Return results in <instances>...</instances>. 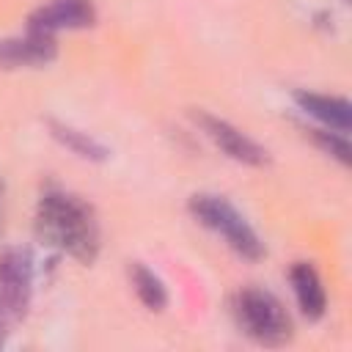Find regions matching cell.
I'll return each instance as SVG.
<instances>
[{
	"label": "cell",
	"mask_w": 352,
	"mask_h": 352,
	"mask_svg": "<svg viewBox=\"0 0 352 352\" xmlns=\"http://www.w3.org/2000/svg\"><path fill=\"white\" fill-rule=\"evenodd\" d=\"M36 236L80 264H91L99 253V223L91 204L66 190H47L38 198Z\"/></svg>",
	"instance_id": "obj_1"
},
{
	"label": "cell",
	"mask_w": 352,
	"mask_h": 352,
	"mask_svg": "<svg viewBox=\"0 0 352 352\" xmlns=\"http://www.w3.org/2000/svg\"><path fill=\"white\" fill-rule=\"evenodd\" d=\"M234 316H236V324L242 327V333L264 346H280L294 333L292 316L283 308V302L258 286H248V289L236 292Z\"/></svg>",
	"instance_id": "obj_2"
},
{
	"label": "cell",
	"mask_w": 352,
	"mask_h": 352,
	"mask_svg": "<svg viewBox=\"0 0 352 352\" xmlns=\"http://www.w3.org/2000/svg\"><path fill=\"white\" fill-rule=\"evenodd\" d=\"M190 212L192 217L206 226L209 231H214L217 236L226 239V245L239 253L248 261H258L264 256V242L261 236L253 231V226L245 220L242 212L234 209V204H228L223 195H212V192H198L190 198Z\"/></svg>",
	"instance_id": "obj_3"
},
{
	"label": "cell",
	"mask_w": 352,
	"mask_h": 352,
	"mask_svg": "<svg viewBox=\"0 0 352 352\" xmlns=\"http://www.w3.org/2000/svg\"><path fill=\"white\" fill-rule=\"evenodd\" d=\"M192 118H195V124L204 129V135H206L223 154H228L231 160L245 162V165H264V162H267V151H264L253 138H248L242 129H236L234 124H228L226 118H217V116L204 113V110L192 113Z\"/></svg>",
	"instance_id": "obj_4"
},
{
	"label": "cell",
	"mask_w": 352,
	"mask_h": 352,
	"mask_svg": "<svg viewBox=\"0 0 352 352\" xmlns=\"http://www.w3.org/2000/svg\"><path fill=\"white\" fill-rule=\"evenodd\" d=\"M33 267L25 250L0 253V305L8 316H22L30 300Z\"/></svg>",
	"instance_id": "obj_5"
},
{
	"label": "cell",
	"mask_w": 352,
	"mask_h": 352,
	"mask_svg": "<svg viewBox=\"0 0 352 352\" xmlns=\"http://www.w3.org/2000/svg\"><path fill=\"white\" fill-rule=\"evenodd\" d=\"M94 25V6L91 0H52L30 14L28 30L55 36L58 30H74Z\"/></svg>",
	"instance_id": "obj_6"
},
{
	"label": "cell",
	"mask_w": 352,
	"mask_h": 352,
	"mask_svg": "<svg viewBox=\"0 0 352 352\" xmlns=\"http://www.w3.org/2000/svg\"><path fill=\"white\" fill-rule=\"evenodd\" d=\"M55 58V36L28 30L19 38H3L0 41V66L16 69V66H38Z\"/></svg>",
	"instance_id": "obj_7"
},
{
	"label": "cell",
	"mask_w": 352,
	"mask_h": 352,
	"mask_svg": "<svg viewBox=\"0 0 352 352\" xmlns=\"http://www.w3.org/2000/svg\"><path fill=\"white\" fill-rule=\"evenodd\" d=\"M289 280L294 289V300L302 311V316L308 319H322L327 311V292L322 286L319 272L314 270V264L308 261H294V267L289 270Z\"/></svg>",
	"instance_id": "obj_8"
},
{
	"label": "cell",
	"mask_w": 352,
	"mask_h": 352,
	"mask_svg": "<svg viewBox=\"0 0 352 352\" xmlns=\"http://www.w3.org/2000/svg\"><path fill=\"white\" fill-rule=\"evenodd\" d=\"M294 102L300 104L302 113H308L311 118H316L322 126L336 129V132H349V102L341 96H327V94H316V91H297Z\"/></svg>",
	"instance_id": "obj_9"
},
{
	"label": "cell",
	"mask_w": 352,
	"mask_h": 352,
	"mask_svg": "<svg viewBox=\"0 0 352 352\" xmlns=\"http://www.w3.org/2000/svg\"><path fill=\"white\" fill-rule=\"evenodd\" d=\"M50 129H52V138H55V140H60L69 151H74V154L82 157V160L102 162V160H107V154H110L96 138H91L88 132H80V129H74V126H69V124L50 121Z\"/></svg>",
	"instance_id": "obj_10"
},
{
	"label": "cell",
	"mask_w": 352,
	"mask_h": 352,
	"mask_svg": "<svg viewBox=\"0 0 352 352\" xmlns=\"http://www.w3.org/2000/svg\"><path fill=\"white\" fill-rule=\"evenodd\" d=\"M129 278H132V289L138 294V300L151 308V311H162L168 305V289L160 280V275H154L146 264H132L129 267Z\"/></svg>",
	"instance_id": "obj_11"
},
{
	"label": "cell",
	"mask_w": 352,
	"mask_h": 352,
	"mask_svg": "<svg viewBox=\"0 0 352 352\" xmlns=\"http://www.w3.org/2000/svg\"><path fill=\"white\" fill-rule=\"evenodd\" d=\"M311 132V138H314V143L322 148V151H327L330 157H336L338 162H349V143H346V135L344 132H336V129H308Z\"/></svg>",
	"instance_id": "obj_12"
},
{
	"label": "cell",
	"mask_w": 352,
	"mask_h": 352,
	"mask_svg": "<svg viewBox=\"0 0 352 352\" xmlns=\"http://www.w3.org/2000/svg\"><path fill=\"white\" fill-rule=\"evenodd\" d=\"M8 319H11V316H8V314H6V308L0 305V344L6 341V324H8Z\"/></svg>",
	"instance_id": "obj_13"
},
{
	"label": "cell",
	"mask_w": 352,
	"mask_h": 352,
	"mask_svg": "<svg viewBox=\"0 0 352 352\" xmlns=\"http://www.w3.org/2000/svg\"><path fill=\"white\" fill-rule=\"evenodd\" d=\"M0 192H3V190H0Z\"/></svg>",
	"instance_id": "obj_14"
}]
</instances>
